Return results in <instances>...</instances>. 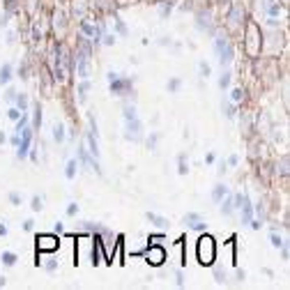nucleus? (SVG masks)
Wrapping results in <instances>:
<instances>
[{"mask_svg": "<svg viewBox=\"0 0 290 290\" xmlns=\"http://www.w3.org/2000/svg\"><path fill=\"white\" fill-rule=\"evenodd\" d=\"M196 253H198V263L200 265H207L210 267L216 258V244H214V237L212 235H203L198 240V246H196Z\"/></svg>", "mask_w": 290, "mask_h": 290, "instance_id": "1", "label": "nucleus"}, {"mask_svg": "<svg viewBox=\"0 0 290 290\" xmlns=\"http://www.w3.org/2000/svg\"><path fill=\"white\" fill-rule=\"evenodd\" d=\"M214 53L216 58H219V65L221 67H228L230 62H233V55H235V51H233V46H230V42L226 40V37H216L214 40Z\"/></svg>", "mask_w": 290, "mask_h": 290, "instance_id": "2", "label": "nucleus"}, {"mask_svg": "<svg viewBox=\"0 0 290 290\" xmlns=\"http://www.w3.org/2000/svg\"><path fill=\"white\" fill-rule=\"evenodd\" d=\"M35 246L37 253H53V251L60 249V237L55 233H42V235H37Z\"/></svg>", "mask_w": 290, "mask_h": 290, "instance_id": "3", "label": "nucleus"}, {"mask_svg": "<svg viewBox=\"0 0 290 290\" xmlns=\"http://www.w3.org/2000/svg\"><path fill=\"white\" fill-rule=\"evenodd\" d=\"M235 207L242 212V224H249L251 219H253V205H251V200L246 194H237L235 198Z\"/></svg>", "mask_w": 290, "mask_h": 290, "instance_id": "4", "label": "nucleus"}, {"mask_svg": "<svg viewBox=\"0 0 290 290\" xmlns=\"http://www.w3.org/2000/svg\"><path fill=\"white\" fill-rule=\"evenodd\" d=\"M76 74H79L81 79H88V76H90V53H88V49H81L79 53H76Z\"/></svg>", "mask_w": 290, "mask_h": 290, "instance_id": "5", "label": "nucleus"}, {"mask_svg": "<svg viewBox=\"0 0 290 290\" xmlns=\"http://www.w3.org/2000/svg\"><path fill=\"white\" fill-rule=\"evenodd\" d=\"M164 260H166V249L164 246H159V244H152L150 251L145 253V263L152 265V267H161L164 265Z\"/></svg>", "mask_w": 290, "mask_h": 290, "instance_id": "6", "label": "nucleus"}, {"mask_svg": "<svg viewBox=\"0 0 290 290\" xmlns=\"http://www.w3.org/2000/svg\"><path fill=\"white\" fill-rule=\"evenodd\" d=\"M21 134V143L16 145V148H19V150H16V157H19V159H25V157H28V152H30V138H32V129L28 125L23 127V129L19 131Z\"/></svg>", "mask_w": 290, "mask_h": 290, "instance_id": "7", "label": "nucleus"}, {"mask_svg": "<svg viewBox=\"0 0 290 290\" xmlns=\"http://www.w3.org/2000/svg\"><path fill=\"white\" fill-rule=\"evenodd\" d=\"M140 134H143V125H140L138 118L125 120V138L127 140H140Z\"/></svg>", "mask_w": 290, "mask_h": 290, "instance_id": "8", "label": "nucleus"}, {"mask_svg": "<svg viewBox=\"0 0 290 290\" xmlns=\"http://www.w3.org/2000/svg\"><path fill=\"white\" fill-rule=\"evenodd\" d=\"M185 224L189 226L191 230H198V233H203V230L207 228L205 219H203L198 212H187V214H185Z\"/></svg>", "mask_w": 290, "mask_h": 290, "instance_id": "9", "label": "nucleus"}, {"mask_svg": "<svg viewBox=\"0 0 290 290\" xmlns=\"http://www.w3.org/2000/svg\"><path fill=\"white\" fill-rule=\"evenodd\" d=\"M127 88H131V81L129 79H115V81H111V92L113 95H118V97H122L127 92Z\"/></svg>", "mask_w": 290, "mask_h": 290, "instance_id": "10", "label": "nucleus"}, {"mask_svg": "<svg viewBox=\"0 0 290 290\" xmlns=\"http://www.w3.org/2000/svg\"><path fill=\"white\" fill-rule=\"evenodd\" d=\"M81 32L90 37L95 44L99 42V28H97V25H92V23H88V21H81Z\"/></svg>", "mask_w": 290, "mask_h": 290, "instance_id": "11", "label": "nucleus"}, {"mask_svg": "<svg viewBox=\"0 0 290 290\" xmlns=\"http://www.w3.org/2000/svg\"><path fill=\"white\" fill-rule=\"evenodd\" d=\"M226 194H228V187L226 185H214L212 187V200H214V203H221Z\"/></svg>", "mask_w": 290, "mask_h": 290, "instance_id": "12", "label": "nucleus"}, {"mask_svg": "<svg viewBox=\"0 0 290 290\" xmlns=\"http://www.w3.org/2000/svg\"><path fill=\"white\" fill-rule=\"evenodd\" d=\"M233 210H235V200H233V196L226 194L224 200H221V212L224 214H233Z\"/></svg>", "mask_w": 290, "mask_h": 290, "instance_id": "13", "label": "nucleus"}, {"mask_svg": "<svg viewBox=\"0 0 290 290\" xmlns=\"http://www.w3.org/2000/svg\"><path fill=\"white\" fill-rule=\"evenodd\" d=\"M12 81V65L5 62V65L0 67V85H7Z\"/></svg>", "mask_w": 290, "mask_h": 290, "instance_id": "14", "label": "nucleus"}, {"mask_svg": "<svg viewBox=\"0 0 290 290\" xmlns=\"http://www.w3.org/2000/svg\"><path fill=\"white\" fill-rule=\"evenodd\" d=\"M76 168H79V161H76V159L67 161V166H65V177H67V180H74V177H76Z\"/></svg>", "mask_w": 290, "mask_h": 290, "instance_id": "15", "label": "nucleus"}, {"mask_svg": "<svg viewBox=\"0 0 290 290\" xmlns=\"http://www.w3.org/2000/svg\"><path fill=\"white\" fill-rule=\"evenodd\" d=\"M53 140L55 143H62V140H65V127H62L60 122L53 125Z\"/></svg>", "mask_w": 290, "mask_h": 290, "instance_id": "16", "label": "nucleus"}, {"mask_svg": "<svg viewBox=\"0 0 290 290\" xmlns=\"http://www.w3.org/2000/svg\"><path fill=\"white\" fill-rule=\"evenodd\" d=\"M148 221H150V224H155V226H159V228H164L166 224H168V221L164 219V216H159V214H155V212H148Z\"/></svg>", "mask_w": 290, "mask_h": 290, "instance_id": "17", "label": "nucleus"}, {"mask_svg": "<svg viewBox=\"0 0 290 290\" xmlns=\"http://www.w3.org/2000/svg\"><path fill=\"white\" fill-rule=\"evenodd\" d=\"M0 260H3V265L12 267L16 263V253L14 251H3V256H0Z\"/></svg>", "mask_w": 290, "mask_h": 290, "instance_id": "18", "label": "nucleus"}, {"mask_svg": "<svg viewBox=\"0 0 290 290\" xmlns=\"http://www.w3.org/2000/svg\"><path fill=\"white\" fill-rule=\"evenodd\" d=\"M14 101H16V108L21 113H28V97L25 95H14Z\"/></svg>", "mask_w": 290, "mask_h": 290, "instance_id": "19", "label": "nucleus"}, {"mask_svg": "<svg viewBox=\"0 0 290 290\" xmlns=\"http://www.w3.org/2000/svg\"><path fill=\"white\" fill-rule=\"evenodd\" d=\"M221 111H224L226 113V118H235V104H233V101H221Z\"/></svg>", "mask_w": 290, "mask_h": 290, "instance_id": "20", "label": "nucleus"}, {"mask_svg": "<svg viewBox=\"0 0 290 290\" xmlns=\"http://www.w3.org/2000/svg\"><path fill=\"white\" fill-rule=\"evenodd\" d=\"M200 28V30H207V28H210V14H207V12H200L198 14V23H196Z\"/></svg>", "mask_w": 290, "mask_h": 290, "instance_id": "21", "label": "nucleus"}, {"mask_svg": "<svg viewBox=\"0 0 290 290\" xmlns=\"http://www.w3.org/2000/svg\"><path fill=\"white\" fill-rule=\"evenodd\" d=\"M88 90H90V81L83 79V83L79 85V99H81V101H85V97H88Z\"/></svg>", "mask_w": 290, "mask_h": 290, "instance_id": "22", "label": "nucleus"}, {"mask_svg": "<svg viewBox=\"0 0 290 290\" xmlns=\"http://www.w3.org/2000/svg\"><path fill=\"white\" fill-rule=\"evenodd\" d=\"M177 173H180V175H187V173H189V164H187L185 155L177 157Z\"/></svg>", "mask_w": 290, "mask_h": 290, "instance_id": "23", "label": "nucleus"}, {"mask_svg": "<svg viewBox=\"0 0 290 290\" xmlns=\"http://www.w3.org/2000/svg\"><path fill=\"white\" fill-rule=\"evenodd\" d=\"M270 242H272V246H274V249H281V246H283V240H281V235L276 233V230H272Z\"/></svg>", "mask_w": 290, "mask_h": 290, "instance_id": "24", "label": "nucleus"}, {"mask_svg": "<svg viewBox=\"0 0 290 290\" xmlns=\"http://www.w3.org/2000/svg\"><path fill=\"white\" fill-rule=\"evenodd\" d=\"M244 99V90H242V88H235V90L230 92V101H233V104H237V101H242Z\"/></svg>", "mask_w": 290, "mask_h": 290, "instance_id": "25", "label": "nucleus"}, {"mask_svg": "<svg viewBox=\"0 0 290 290\" xmlns=\"http://www.w3.org/2000/svg\"><path fill=\"white\" fill-rule=\"evenodd\" d=\"M122 111H125V113H122V115H125V120H131V118H138V115H136V108H134V106H129V104H127Z\"/></svg>", "mask_w": 290, "mask_h": 290, "instance_id": "26", "label": "nucleus"}, {"mask_svg": "<svg viewBox=\"0 0 290 290\" xmlns=\"http://www.w3.org/2000/svg\"><path fill=\"white\" fill-rule=\"evenodd\" d=\"M180 85H182L180 79H173V81H168V85H166V88H168V92H177V90H180Z\"/></svg>", "mask_w": 290, "mask_h": 290, "instance_id": "27", "label": "nucleus"}, {"mask_svg": "<svg viewBox=\"0 0 290 290\" xmlns=\"http://www.w3.org/2000/svg\"><path fill=\"white\" fill-rule=\"evenodd\" d=\"M230 85V74H221V79H219V88L221 90H226Z\"/></svg>", "mask_w": 290, "mask_h": 290, "instance_id": "28", "label": "nucleus"}, {"mask_svg": "<svg viewBox=\"0 0 290 290\" xmlns=\"http://www.w3.org/2000/svg\"><path fill=\"white\" fill-rule=\"evenodd\" d=\"M198 69H200V76H205V79H207V76H210V65H207V62H198Z\"/></svg>", "mask_w": 290, "mask_h": 290, "instance_id": "29", "label": "nucleus"}, {"mask_svg": "<svg viewBox=\"0 0 290 290\" xmlns=\"http://www.w3.org/2000/svg\"><path fill=\"white\" fill-rule=\"evenodd\" d=\"M214 279H216V283H224V281H226V272L221 270V267H216V270H214Z\"/></svg>", "mask_w": 290, "mask_h": 290, "instance_id": "30", "label": "nucleus"}, {"mask_svg": "<svg viewBox=\"0 0 290 290\" xmlns=\"http://www.w3.org/2000/svg\"><path fill=\"white\" fill-rule=\"evenodd\" d=\"M7 118H10V120H19V118H21V111L19 108H10V111H7Z\"/></svg>", "mask_w": 290, "mask_h": 290, "instance_id": "31", "label": "nucleus"}, {"mask_svg": "<svg viewBox=\"0 0 290 290\" xmlns=\"http://www.w3.org/2000/svg\"><path fill=\"white\" fill-rule=\"evenodd\" d=\"M161 16H168L170 12H173V3H164V5H161Z\"/></svg>", "mask_w": 290, "mask_h": 290, "instance_id": "32", "label": "nucleus"}, {"mask_svg": "<svg viewBox=\"0 0 290 290\" xmlns=\"http://www.w3.org/2000/svg\"><path fill=\"white\" fill-rule=\"evenodd\" d=\"M30 207H32V212H40L42 210V198H40V196H35V198H32Z\"/></svg>", "mask_w": 290, "mask_h": 290, "instance_id": "33", "label": "nucleus"}, {"mask_svg": "<svg viewBox=\"0 0 290 290\" xmlns=\"http://www.w3.org/2000/svg\"><path fill=\"white\" fill-rule=\"evenodd\" d=\"M240 14H244V12L235 5V7H233V12H230V21H233V23H237V16H240Z\"/></svg>", "mask_w": 290, "mask_h": 290, "instance_id": "34", "label": "nucleus"}, {"mask_svg": "<svg viewBox=\"0 0 290 290\" xmlns=\"http://www.w3.org/2000/svg\"><path fill=\"white\" fill-rule=\"evenodd\" d=\"M74 214H79V205L69 203V205H67V216H74Z\"/></svg>", "mask_w": 290, "mask_h": 290, "instance_id": "35", "label": "nucleus"}, {"mask_svg": "<svg viewBox=\"0 0 290 290\" xmlns=\"http://www.w3.org/2000/svg\"><path fill=\"white\" fill-rule=\"evenodd\" d=\"M44 270L46 272H55V270H58V260H49V263L44 265Z\"/></svg>", "mask_w": 290, "mask_h": 290, "instance_id": "36", "label": "nucleus"}, {"mask_svg": "<svg viewBox=\"0 0 290 290\" xmlns=\"http://www.w3.org/2000/svg\"><path fill=\"white\" fill-rule=\"evenodd\" d=\"M157 240H166V235L164 233H152V235L148 237V242H155V244H157Z\"/></svg>", "mask_w": 290, "mask_h": 290, "instance_id": "37", "label": "nucleus"}, {"mask_svg": "<svg viewBox=\"0 0 290 290\" xmlns=\"http://www.w3.org/2000/svg\"><path fill=\"white\" fill-rule=\"evenodd\" d=\"M115 28H118V32H120V35H127V25H125V23H122V21H120V19L115 21Z\"/></svg>", "mask_w": 290, "mask_h": 290, "instance_id": "38", "label": "nucleus"}, {"mask_svg": "<svg viewBox=\"0 0 290 290\" xmlns=\"http://www.w3.org/2000/svg\"><path fill=\"white\" fill-rule=\"evenodd\" d=\"M101 42H104L106 46H113L115 44V35H104V37H101Z\"/></svg>", "mask_w": 290, "mask_h": 290, "instance_id": "39", "label": "nucleus"}, {"mask_svg": "<svg viewBox=\"0 0 290 290\" xmlns=\"http://www.w3.org/2000/svg\"><path fill=\"white\" fill-rule=\"evenodd\" d=\"M10 203H12V205H19V203H21V196L16 194V191H12V194H10Z\"/></svg>", "mask_w": 290, "mask_h": 290, "instance_id": "40", "label": "nucleus"}, {"mask_svg": "<svg viewBox=\"0 0 290 290\" xmlns=\"http://www.w3.org/2000/svg\"><path fill=\"white\" fill-rule=\"evenodd\" d=\"M175 279H177V285H180V288H185V274H182V270L175 272Z\"/></svg>", "mask_w": 290, "mask_h": 290, "instance_id": "41", "label": "nucleus"}, {"mask_svg": "<svg viewBox=\"0 0 290 290\" xmlns=\"http://www.w3.org/2000/svg\"><path fill=\"white\" fill-rule=\"evenodd\" d=\"M35 125H37V127L42 125V108H40V106L35 108Z\"/></svg>", "mask_w": 290, "mask_h": 290, "instance_id": "42", "label": "nucleus"}, {"mask_svg": "<svg viewBox=\"0 0 290 290\" xmlns=\"http://www.w3.org/2000/svg\"><path fill=\"white\" fill-rule=\"evenodd\" d=\"M62 230H65V226H62L60 221H55V226H53V233H55V235H60Z\"/></svg>", "mask_w": 290, "mask_h": 290, "instance_id": "43", "label": "nucleus"}, {"mask_svg": "<svg viewBox=\"0 0 290 290\" xmlns=\"http://www.w3.org/2000/svg\"><path fill=\"white\" fill-rule=\"evenodd\" d=\"M155 145H157V134H152L150 140H148V148H150V150H155Z\"/></svg>", "mask_w": 290, "mask_h": 290, "instance_id": "44", "label": "nucleus"}, {"mask_svg": "<svg viewBox=\"0 0 290 290\" xmlns=\"http://www.w3.org/2000/svg\"><path fill=\"white\" fill-rule=\"evenodd\" d=\"M106 79H108V83H111V81L120 79V74H118V71H108V74H106Z\"/></svg>", "mask_w": 290, "mask_h": 290, "instance_id": "45", "label": "nucleus"}, {"mask_svg": "<svg viewBox=\"0 0 290 290\" xmlns=\"http://www.w3.org/2000/svg\"><path fill=\"white\" fill-rule=\"evenodd\" d=\"M32 224H35L32 219H25V221H23V230H32Z\"/></svg>", "mask_w": 290, "mask_h": 290, "instance_id": "46", "label": "nucleus"}, {"mask_svg": "<svg viewBox=\"0 0 290 290\" xmlns=\"http://www.w3.org/2000/svg\"><path fill=\"white\" fill-rule=\"evenodd\" d=\"M279 12H281V7H279V5H270V14H272V16H276Z\"/></svg>", "mask_w": 290, "mask_h": 290, "instance_id": "47", "label": "nucleus"}, {"mask_svg": "<svg viewBox=\"0 0 290 290\" xmlns=\"http://www.w3.org/2000/svg\"><path fill=\"white\" fill-rule=\"evenodd\" d=\"M5 235H7V226L0 224V237H5Z\"/></svg>", "mask_w": 290, "mask_h": 290, "instance_id": "48", "label": "nucleus"}, {"mask_svg": "<svg viewBox=\"0 0 290 290\" xmlns=\"http://www.w3.org/2000/svg\"><path fill=\"white\" fill-rule=\"evenodd\" d=\"M14 95H16V92H14V90H10V92L5 95V99H7V101H14Z\"/></svg>", "mask_w": 290, "mask_h": 290, "instance_id": "49", "label": "nucleus"}, {"mask_svg": "<svg viewBox=\"0 0 290 290\" xmlns=\"http://www.w3.org/2000/svg\"><path fill=\"white\" fill-rule=\"evenodd\" d=\"M228 164H230V166H237V157L233 155V157H230V159H228Z\"/></svg>", "mask_w": 290, "mask_h": 290, "instance_id": "50", "label": "nucleus"}, {"mask_svg": "<svg viewBox=\"0 0 290 290\" xmlns=\"http://www.w3.org/2000/svg\"><path fill=\"white\" fill-rule=\"evenodd\" d=\"M226 166H228V161H221V164H219V173H224Z\"/></svg>", "mask_w": 290, "mask_h": 290, "instance_id": "51", "label": "nucleus"}, {"mask_svg": "<svg viewBox=\"0 0 290 290\" xmlns=\"http://www.w3.org/2000/svg\"><path fill=\"white\" fill-rule=\"evenodd\" d=\"M0 288H5V276H0Z\"/></svg>", "mask_w": 290, "mask_h": 290, "instance_id": "52", "label": "nucleus"}, {"mask_svg": "<svg viewBox=\"0 0 290 290\" xmlns=\"http://www.w3.org/2000/svg\"><path fill=\"white\" fill-rule=\"evenodd\" d=\"M0 143H5V134L3 131H0Z\"/></svg>", "mask_w": 290, "mask_h": 290, "instance_id": "53", "label": "nucleus"}]
</instances>
